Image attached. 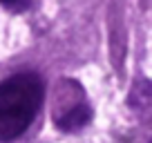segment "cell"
Segmentation results:
<instances>
[{
	"label": "cell",
	"instance_id": "6da1fadb",
	"mask_svg": "<svg viewBox=\"0 0 152 143\" xmlns=\"http://www.w3.org/2000/svg\"><path fill=\"white\" fill-rule=\"evenodd\" d=\"M45 101L43 78L34 72H20L0 83V141L23 136L34 123Z\"/></svg>",
	"mask_w": 152,
	"mask_h": 143
},
{
	"label": "cell",
	"instance_id": "7a4b0ae2",
	"mask_svg": "<svg viewBox=\"0 0 152 143\" xmlns=\"http://www.w3.org/2000/svg\"><path fill=\"white\" fill-rule=\"evenodd\" d=\"M0 5L9 11H25L29 7V0H0Z\"/></svg>",
	"mask_w": 152,
	"mask_h": 143
},
{
	"label": "cell",
	"instance_id": "3957f363",
	"mask_svg": "<svg viewBox=\"0 0 152 143\" xmlns=\"http://www.w3.org/2000/svg\"><path fill=\"white\" fill-rule=\"evenodd\" d=\"M150 143H152V141H150Z\"/></svg>",
	"mask_w": 152,
	"mask_h": 143
}]
</instances>
